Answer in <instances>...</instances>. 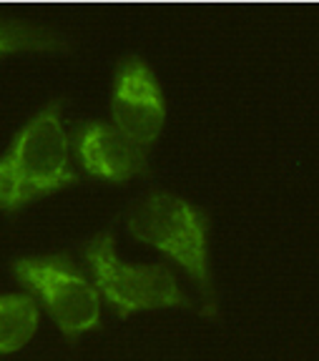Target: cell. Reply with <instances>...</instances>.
I'll use <instances>...</instances> for the list:
<instances>
[{"label": "cell", "mask_w": 319, "mask_h": 361, "mask_svg": "<svg viewBox=\"0 0 319 361\" xmlns=\"http://www.w3.org/2000/svg\"><path fill=\"white\" fill-rule=\"evenodd\" d=\"M76 156L93 178L106 183H126L146 171L148 151L121 133L114 123L88 121L76 133Z\"/></svg>", "instance_id": "8992f818"}, {"label": "cell", "mask_w": 319, "mask_h": 361, "mask_svg": "<svg viewBox=\"0 0 319 361\" xmlns=\"http://www.w3.org/2000/svg\"><path fill=\"white\" fill-rule=\"evenodd\" d=\"M126 228L136 241L156 248L179 266L204 293V314L217 316V293L211 276L209 224L199 206L169 191H154L138 198L128 214Z\"/></svg>", "instance_id": "7a4b0ae2"}, {"label": "cell", "mask_w": 319, "mask_h": 361, "mask_svg": "<svg viewBox=\"0 0 319 361\" xmlns=\"http://www.w3.org/2000/svg\"><path fill=\"white\" fill-rule=\"evenodd\" d=\"M40 326V309L25 293L0 296V354L20 351Z\"/></svg>", "instance_id": "52a82bcc"}, {"label": "cell", "mask_w": 319, "mask_h": 361, "mask_svg": "<svg viewBox=\"0 0 319 361\" xmlns=\"http://www.w3.org/2000/svg\"><path fill=\"white\" fill-rule=\"evenodd\" d=\"M111 123L146 151L159 141L164 130V88L154 68L141 56H126L116 68L111 90Z\"/></svg>", "instance_id": "5b68a950"}, {"label": "cell", "mask_w": 319, "mask_h": 361, "mask_svg": "<svg viewBox=\"0 0 319 361\" xmlns=\"http://www.w3.org/2000/svg\"><path fill=\"white\" fill-rule=\"evenodd\" d=\"M13 276L46 306L58 331L68 338H78L101 326V293L66 256L16 259Z\"/></svg>", "instance_id": "277c9868"}, {"label": "cell", "mask_w": 319, "mask_h": 361, "mask_svg": "<svg viewBox=\"0 0 319 361\" xmlns=\"http://www.w3.org/2000/svg\"><path fill=\"white\" fill-rule=\"evenodd\" d=\"M83 259L91 271V281L111 309L126 316L143 311L186 309L188 296L176 274L164 264H128L116 248L111 231L98 233L83 246Z\"/></svg>", "instance_id": "3957f363"}, {"label": "cell", "mask_w": 319, "mask_h": 361, "mask_svg": "<svg viewBox=\"0 0 319 361\" xmlns=\"http://www.w3.org/2000/svg\"><path fill=\"white\" fill-rule=\"evenodd\" d=\"M76 183L73 143L61 101H51L18 130L0 156V211L16 214L28 203Z\"/></svg>", "instance_id": "6da1fadb"}, {"label": "cell", "mask_w": 319, "mask_h": 361, "mask_svg": "<svg viewBox=\"0 0 319 361\" xmlns=\"http://www.w3.org/2000/svg\"><path fill=\"white\" fill-rule=\"evenodd\" d=\"M68 35L28 20H0V58L13 53H56L68 48Z\"/></svg>", "instance_id": "ba28073f"}]
</instances>
